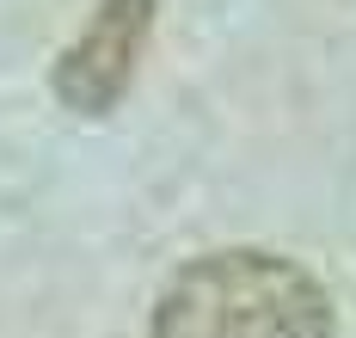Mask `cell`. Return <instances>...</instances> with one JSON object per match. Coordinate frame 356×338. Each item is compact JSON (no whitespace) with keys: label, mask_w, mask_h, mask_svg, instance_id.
<instances>
[{"label":"cell","mask_w":356,"mask_h":338,"mask_svg":"<svg viewBox=\"0 0 356 338\" xmlns=\"http://www.w3.org/2000/svg\"><path fill=\"white\" fill-rule=\"evenodd\" d=\"M147 31H154V0H99L92 25L56 62V99L80 117H105L136 80Z\"/></svg>","instance_id":"7a4b0ae2"},{"label":"cell","mask_w":356,"mask_h":338,"mask_svg":"<svg viewBox=\"0 0 356 338\" xmlns=\"http://www.w3.org/2000/svg\"><path fill=\"white\" fill-rule=\"evenodd\" d=\"M147 338H332V301L301 264L234 246L160 289Z\"/></svg>","instance_id":"6da1fadb"}]
</instances>
